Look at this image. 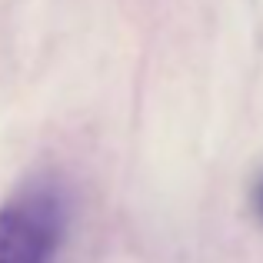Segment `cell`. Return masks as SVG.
I'll use <instances>...</instances> for the list:
<instances>
[{
  "mask_svg": "<svg viewBox=\"0 0 263 263\" xmlns=\"http://www.w3.org/2000/svg\"><path fill=\"white\" fill-rule=\"evenodd\" d=\"M250 203H253V210H257V217L263 220V177H260V183L253 186V197H250Z\"/></svg>",
  "mask_w": 263,
  "mask_h": 263,
  "instance_id": "7a4b0ae2",
  "label": "cell"
},
{
  "mask_svg": "<svg viewBox=\"0 0 263 263\" xmlns=\"http://www.w3.org/2000/svg\"><path fill=\"white\" fill-rule=\"evenodd\" d=\"M60 233V200L24 190L0 206V263H47Z\"/></svg>",
  "mask_w": 263,
  "mask_h": 263,
  "instance_id": "6da1fadb",
  "label": "cell"
}]
</instances>
